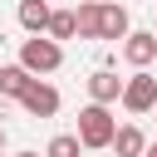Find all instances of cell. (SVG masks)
Masks as SVG:
<instances>
[{
	"label": "cell",
	"mask_w": 157,
	"mask_h": 157,
	"mask_svg": "<svg viewBox=\"0 0 157 157\" xmlns=\"http://www.w3.org/2000/svg\"><path fill=\"white\" fill-rule=\"evenodd\" d=\"M118 93H123V78H118L108 64L88 74V98H93V103H118Z\"/></svg>",
	"instance_id": "7"
},
{
	"label": "cell",
	"mask_w": 157,
	"mask_h": 157,
	"mask_svg": "<svg viewBox=\"0 0 157 157\" xmlns=\"http://www.w3.org/2000/svg\"><path fill=\"white\" fill-rule=\"evenodd\" d=\"M142 157H157V142H147V147H142Z\"/></svg>",
	"instance_id": "14"
},
{
	"label": "cell",
	"mask_w": 157,
	"mask_h": 157,
	"mask_svg": "<svg viewBox=\"0 0 157 157\" xmlns=\"http://www.w3.org/2000/svg\"><path fill=\"white\" fill-rule=\"evenodd\" d=\"M10 157H39V152H10Z\"/></svg>",
	"instance_id": "15"
},
{
	"label": "cell",
	"mask_w": 157,
	"mask_h": 157,
	"mask_svg": "<svg viewBox=\"0 0 157 157\" xmlns=\"http://www.w3.org/2000/svg\"><path fill=\"white\" fill-rule=\"evenodd\" d=\"M20 103H25V113H29V118H54V113H59V88L34 78V83L20 93Z\"/></svg>",
	"instance_id": "6"
},
{
	"label": "cell",
	"mask_w": 157,
	"mask_h": 157,
	"mask_svg": "<svg viewBox=\"0 0 157 157\" xmlns=\"http://www.w3.org/2000/svg\"><path fill=\"white\" fill-rule=\"evenodd\" d=\"M44 25H49V0H20V29L44 34Z\"/></svg>",
	"instance_id": "10"
},
{
	"label": "cell",
	"mask_w": 157,
	"mask_h": 157,
	"mask_svg": "<svg viewBox=\"0 0 157 157\" xmlns=\"http://www.w3.org/2000/svg\"><path fill=\"white\" fill-rule=\"evenodd\" d=\"M152 113H157V103H152Z\"/></svg>",
	"instance_id": "18"
},
{
	"label": "cell",
	"mask_w": 157,
	"mask_h": 157,
	"mask_svg": "<svg viewBox=\"0 0 157 157\" xmlns=\"http://www.w3.org/2000/svg\"><path fill=\"white\" fill-rule=\"evenodd\" d=\"M78 152H83L78 132H54V137H49V147H44V157H78Z\"/></svg>",
	"instance_id": "13"
},
{
	"label": "cell",
	"mask_w": 157,
	"mask_h": 157,
	"mask_svg": "<svg viewBox=\"0 0 157 157\" xmlns=\"http://www.w3.org/2000/svg\"><path fill=\"white\" fill-rule=\"evenodd\" d=\"M20 64L39 78V74H54V69H64V44L59 39H49V34H29L25 44H20Z\"/></svg>",
	"instance_id": "2"
},
{
	"label": "cell",
	"mask_w": 157,
	"mask_h": 157,
	"mask_svg": "<svg viewBox=\"0 0 157 157\" xmlns=\"http://www.w3.org/2000/svg\"><path fill=\"white\" fill-rule=\"evenodd\" d=\"M132 29V20H128V10L118 5V0H98V39H108V44H118L123 34Z\"/></svg>",
	"instance_id": "5"
},
{
	"label": "cell",
	"mask_w": 157,
	"mask_h": 157,
	"mask_svg": "<svg viewBox=\"0 0 157 157\" xmlns=\"http://www.w3.org/2000/svg\"><path fill=\"white\" fill-rule=\"evenodd\" d=\"M118 103H123L132 118L152 113V103H157V74H152V69H132V78H123V93H118Z\"/></svg>",
	"instance_id": "3"
},
{
	"label": "cell",
	"mask_w": 157,
	"mask_h": 157,
	"mask_svg": "<svg viewBox=\"0 0 157 157\" xmlns=\"http://www.w3.org/2000/svg\"><path fill=\"white\" fill-rule=\"evenodd\" d=\"M118 157H142V147H147V137H142V128L137 123H123V128H113V142H108Z\"/></svg>",
	"instance_id": "8"
},
{
	"label": "cell",
	"mask_w": 157,
	"mask_h": 157,
	"mask_svg": "<svg viewBox=\"0 0 157 157\" xmlns=\"http://www.w3.org/2000/svg\"><path fill=\"white\" fill-rule=\"evenodd\" d=\"M74 20H78V39H98V0H78Z\"/></svg>",
	"instance_id": "12"
},
{
	"label": "cell",
	"mask_w": 157,
	"mask_h": 157,
	"mask_svg": "<svg viewBox=\"0 0 157 157\" xmlns=\"http://www.w3.org/2000/svg\"><path fill=\"white\" fill-rule=\"evenodd\" d=\"M0 157H5V152H0Z\"/></svg>",
	"instance_id": "19"
},
{
	"label": "cell",
	"mask_w": 157,
	"mask_h": 157,
	"mask_svg": "<svg viewBox=\"0 0 157 157\" xmlns=\"http://www.w3.org/2000/svg\"><path fill=\"white\" fill-rule=\"evenodd\" d=\"M152 34H157V25H152Z\"/></svg>",
	"instance_id": "17"
},
{
	"label": "cell",
	"mask_w": 157,
	"mask_h": 157,
	"mask_svg": "<svg viewBox=\"0 0 157 157\" xmlns=\"http://www.w3.org/2000/svg\"><path fill=\"white\" fill-rule=\"evenodd\" d=\"M44 34H49V39H59V44H64V39H74V34H78V20H74V10H49V25H44Z\"/></svg>",
	"instance_id": "11"
},
{
	"label": "cell",
	"mask_w": 157,
	"mask_h": 157,
	"mask_svg": "<svg viewBox=\"0 0 157 157\" xmlns=\"http://www.w3.org/2000/svg\"><path fill=\"white\" fill-rule=\"evenodd\" d=\"M29 83H34V74L25 64H0V98H20Z\"/></svg>",
	"instance_id": "9"
},
{
	"label": "cell",
	"mask_w": 157,
	"mask_h": 157,
	"mask_svg": "<svg viewBox=\"0 0 157 157\" xmlns=\"http://www.w3.org/2000/svg\"><path fill=\"white\" fill-rule=\"evenodd\" d=\"M118 44H123V59L132 69H152V59H157V34L152 29H128Z\"/></svg>",
	"instance_id": "4"
},
{
	"label": "cell",
	"mask_w": 157,
	"mask_h": 157,
	"mask_svg": "<svg viewBox=\"0 0 157 157\" xmlns=\"http://www.w3.org/2000/svg\"><path fill=\"white\" fill-rule=\"evenodd\" d=\"M0 152H5V128H0Z\"/></svg>",
	"instance_id": "16"
},
{
	"label": "cell",
	"mask_w": 157,
	"mask_h": 157,
	"mask_svg": "<svg viewBox=\"0 0 157 157\" xmlns=\"http://www.w3.org/2000/svg\"><path fill=\"white\" fill-rule=\"evenodd\" d=\"M113 128H118L113 103H88V108H78V142H83V147L103 152V147L113 142Z\"/></svg>",
	"instance_id": "1"
}]
</instances>
